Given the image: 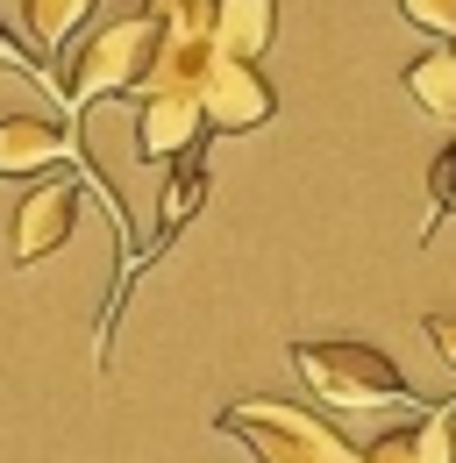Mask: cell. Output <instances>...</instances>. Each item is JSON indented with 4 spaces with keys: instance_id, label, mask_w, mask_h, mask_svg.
Wrapping results in <instances>:
<instances>
[{
    "instance_id": "2e32d148",
    "label": "cell",
    "mask_w": 456,
    "mask_h": 463,
    "mask_svg": "<svg viewBox=\"0 0 456 463\" xmlns=\"http://www.w3.org/2000/svg\"><path fill=\"white\" fill-rule=\"evenodd\" d=\"M450 51H456V43H450Z\"/></svg>"
},
{
    "instance_id": "8fae6325",
    "label": "cell",
    "mask_w": 456,
    "mask_h": 463,
    "mask_svg": "<svg viewBox=\"0 0 456 463\" xmlns=\"http://www.w3.org/2000/svg\"><path fill=\"white\" fill-rule=\"evenodd\" d=\"M406 93L435 121H456V51H421L406 64Z\"/></svg>"
},
{
    "instance_id": "6da1fadb",
    "label": "cell",
    "mask_w": 456,
    "mask_h": 463,
    "mask_svg": "<svg viewBox=\"0 0 456 463\" xmlns=\"http://www.w3.org/2000/svg\"><path fill=\"white\" fill-rule=\"evenodd\" d=\"M214 428L235 435L257 463H364V449L336 420H321L307 406H285V400H235L214 413Z\"/></svg>"
},
{
    "instance_id": "9c48e42d",
    "label": "cell",
    "mask_w": 456,
    "mask_h": 463,
    "mask_svg": "<svg viewBox=\"0 0 456 463\" xmlns=\"http://www.w3.org/2000/svg\"><path fill=\"white\" fill-rule=\"evenodd\" d=\"M279 36V0H214V51L235 64H257Z\"/></svg>"
},
{
    "instance_id": "277c9868",
    "label": "cell",
    "mask_w": 456,
    "mask_h": 463,
    "mask_svg": "<svg viewBox=\"0 0 456 463\" xmlns=\"http://www.w3.org/2000/svg\"><path fill=\"white\" fill-rule=\"evenodd\" d=\"M64 157L79 165V178L100 185V200H108V214H114V235L128 242V214H121L114 185L79 157V143H71L64 128H51V121H36V115H0V178H36V172H51V165H64Z\"/></svg>"
},
{
    "instance_id": "30bf717a",
    "label": "cell",
    "mask_w": 456,
    "mask_h": 463,
    "mask_svg": "<svg viewBox=\"0 0 456 463\" xmlns=\"http://www.w3.org/2000/svg\"><path fill=\"white\" fill-rule=\"evenodd\" d=\"M93 7H100V0H22V29H29V43H36L43 58H57V51L86 29Z\"/></svg>"
},
{
    "instance_id": "7c38bea8",
    "label": "cell",
    "mask_w": 456,
    "mask_h": 463,
    "mask_svg": "<svg viewBox=\"0 0 456 463\" xmlns=\"http://www.w3.org/2000/svg\"><path fill=\"white\" fill-rule=\"evenodd\" d=\"M200 200H207V165H200V150H193V157H178L165 200H157V242H171V235L185 229V222L200 214Z\"/></svg>"
},
{
    "instance_id": "3957f363",
    "label": "cell",
    "mask_w": 456,
    "mask_h": 463,
    "mask_svg": "<svg viewBox=\"0 0 456 463\" xmlns=\"http://www.w3.org/2000/svg\"><path fill=\"white\" fill-rule=\"evenodd\" d=\"M292 371L307 378V392L321 406H421L413 385L399 378V364L371 343H292Z\"/></svg>"
},
{
    "instance_id": "ba28073f",
    "label": "cell",
    "mask_w": 456,
    "mask_h": 463,
    "mask_svg": "<svg viewBox=\"0 0 456 463\" xmlns=\"http://www.w3.org/2000/svg\"><path fill=\"white\" fill-rule=\"evenodd\" d=\"M364 463H456V400L421 406L406 428L378 435V442L364 449Z\"/></svg>"
},
{
    "instance_id": "5b68a950",
    "label": "cell",
    "mask_w": 456,
    "mask_h": 463,
    "mask_svg": "<svg viewBox=\"0 0 456 463\" xmlns=\"http://www.w3.org/2000/svg\"><path fill=\"white\" fill-rule=\"evenodd\" d=\"M200 115H207V136H250L279 115V93L257 64H235V58H214L207 79H200Z\"/></svg>"
},
{
    "instance_id": "7a4b0ae2",
    "label": "cell",
    "mask_w": 456,
    "mask_h": 463,
    "mask_svg": "<svg viewBox=\"0 0 456 463\" xmlns=\"http://www.w3.org/2000/svg\"><path fill=\"white\" fill-rule=\"evenodd\" d=\"M150 58H157V22H150V14H121L108 29H93V43L57 71V79H64V136L79 143V115H86L93 100L143 93Z\"/></svg>"
},
{
    "instance_id": "9a60e30c",
    "label": "cell",
    "mask_w": 456,
    "mask_h": 463,
    "mask_svg": "<svg viewBox=\"0 0 456 463\" xmlns=\"http://www.w3.org/2000/svg\"><path fill=\"white\" fill-rule=\"evenodd\" d=\"M428 343L442 349V364L456 371V314H428Z\"/></svg>"
},
{
    "instance_id": "5bb4252c",
    "label": "cell",
    "mask_w": 456,
    "mask_h": 463,
    "mask_svg": "<svg viewBox=\"0 0 456 463\" xmlns=\"http://www.w3.org/2000/svg\"><path fill=\"white\" fill-rule=\"evenodd\" d=\"M399 14H406L413 29H428V36H450V43H456V0H399Z\"/></svg>"
},
{
    "instance_id": "8992f818",
    "label": "cell",
    "mask_w": 456,
    "mask_h": 463,
    "mask_svg": "<svg viewBox=\"0 0 456 463\" xmlns=\"http://www.w3.org/2000/svg\"><path fill=\"white\" fill-rule=\"evenodd\" d=\"M71 222H79V185H71V178L29 185V193H22V207H14V235H7V257H14V264H36V257L64 250Z\"/></svg>"
},
{
    "instance_id": "52a82bcc",
    "label": "cell",
    "mask_w": 456,
    "mask_h": 463,
    "mask_svg": "<svg viewBox=\"0 0 456 463\" xmlns=\"http://www.w3.org/2000/svg\"><path fill=\"white\" fill-rule=\"evenodd\" d=\"M207 136V115L193 93H143L136 108V157L143 165H171V157H193Z\"/></svg>"
},
{
    "instance_id": "4fadbf2b",
    "label": "cell",
    "mask_w": 456,
    "mask_h": 463,
    "mask_svg": "<svg viewBox=\"0 0 456 463\" xmlns=\"http://www.w3.org/2000/svg\"><path fill=\"white\" fill-rule=\"evenodd\" d=\"M0 71H22V79H36V86H51L57 100H64V79H57L51 64H36V58H29V43H22L14 29H0Z\"/></svg>"
}]
</instances>
